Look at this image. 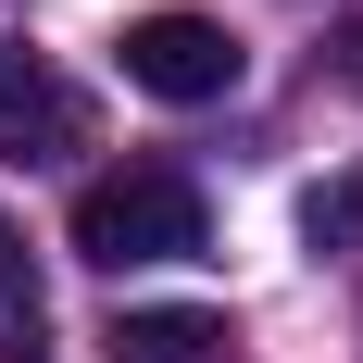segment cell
<instances>
[{
    "instance_id": "cell-6",
    "label": "cell",
    "mask_w": 363,
    "mask_h": 363,
    "mask_svg": "<svg viewBox=\"0 0 363 363\" xmlns=\"http://www.w3.org/2000/svg\"><path fill=\"white\" fill-rule=\"evenodd\" d=\"M301 238H313V251H351V238H363V176L313 188V201H301Z\"/></svg>"
},
{
    "instance_id": "cell-5",
    "label": "cell",
    "mask_w": 363,
    "mask_h": 363,
    "mask_svg": "<svg viewBox=\"0 0 363 363\" xmlns=\"http://www.w3.org/2000/svg\"><path fill=\"white\" fill-rule=\"evenodd\" d=\"M0 338H13V363H26V338H38V276H26V238L0 225Z\"/></svg>"
},
{
    "instance_id": "cell-1",
    "label": "cell",
    "mask_w": 363,
    "mask_h": 363,
    "mask_svg": "<svg viewBox=\"0 0 363 363\" xmlns=\"http://www.w3.org/2000/svg\"><path fill=\"white\" fill-rule=\"evenodd\" d=\"M75 251L138 276V263H201L213 251V213L176 163H125V176H88L75 188Z\"/></svg>"
},
{
    "instance_id": "cell-2",
    "label": "cell",
    "mask_w": 363,
    "mask_h": 363,
    "mask_svg": "<svg viewBox=\"0 0 363 363\" xmlns=\"http://www.w3.org/2000/svg\"><path fill=\"white\" fill-rule=\"evenodd\" d=\"M113 63H125V88H150V101H225V88H238V38H225L213 13H138V26L113 38Z\"/></svg>"
},
{
    "instance_id": "cell-4",
    "label": "cell",
    "mask_w": 363,
    "mask_h": 363,
    "mask_svg": "<svg viewBox=\"0 0 363 363\" xmlns=\"http://www.w3.org/2000/svg\"><path fill=\"white\" fill-rule=\"evenodd\" d=\"M113 363H213L225 351V313H201V301H163V313H113L101 338Z\"/></svg>"
},
{
    "instance_id": "cell-3",
    "label": "cell",
    "mask_w": 363,
    "mask_h": 363,
    "mask_svg": "<svg viewBox=\"0 0 363 363\" xmlns=\"http://www.w3.org/2000/svg\"><path fill=\"white\" fill-rule=\"evenodd\" d=\"M0 150H13V163H63V150H88V101L38 63V50H13V38H0Z\"/></svg>"
}]
</instances>
